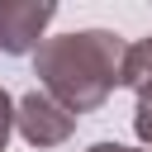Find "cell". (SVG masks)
<instances>
[{
    "mask_svg": "<svg viewBox=\"0 0 152 152\" xmlns=\"http://www.w3.org/2000/svg\"><path fill=\"white\" fill-rule=\"evenodd\" d=\"M124 38L109 28H81V33H57L43 38V48L33 52V76L38 90H48L57 104H66L76 119L100 109L124 71Z\"/></svg>",
    "mask_w": 152,
    "mask_h": 152,
    "instance_id": "cell-1",
    "label": "cell"
},
{
    "mask_svg": "<svg viewBox=\"0 0 152 152\" xmlns=\"http://www.w3.org/2000/svg\"><path fill=\"white\" fill-rule=\"evenodd\" d=\"M14 128L28 147H62L76 133V114L57 104L48 90H28L24 100H14Z\"/></svg>",
    "mask_w": 152,
    "mask_h": 152,
    "instance_id": "cell-2",
    "label": "cell"
},
{
    "mask_svg": "<svg viewBox=\"0 0 152 152\" xmlns=\"http://www.w3.org/2000/svg\"><path fill=\"white\" fill-rule=\"evenodd\" d=\"M57 19L52 0H0V52L24 57L43 48V28Z\"/></svg>",
    "mask_w": 152,
    "mask_h": 152,
    "instance_id": "cell-3",
    "label": "cell"
},
{
    "mask_svg": "<svg viewBox=\"0 0 152 152\" xmlns=\"http://www.w3.org/2000/svg\"><path fill=\"white\" fill-rule=\"evenodd\" d=\"M119 86L133 90V114H147L152 119V38H138L124 48V71H119Z\"/></svg>",
    "mask_w": 152,
    "mask_h": 152,
    "instance_id": "cell-4",
    "label": "cell"
},
{
    "mask_svg": "<svg viewBox=\"0 0 152 152\" xmlns=\"http://www.w3.org/2000/svg\"><path fill=\"white\" fill-rule=\"evenodd\" d=\"M10 133H14V100H10L5 90H0V152H5Z\"/></svg>",
    "mask_w": 152,
    "mask_h": 152,
    "instance_id": "cell-5",
    "label": "cell"
},
{
    "mask_svg": "<svg viewBox=\"0 0 152 152\" xmlns=\"http://www.w3.org/2000/svg\"><path fill=\"white\" fill-rule=\"evenodd\" d=\"M86 152H147V147H124V142H95V147H86Z\"/></svg>",
    "mask_w": 152,
    "mask_h": 152,
    "instance_id": "cell-6",
    "label": "cell"
}]
</instances>
